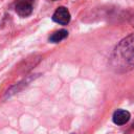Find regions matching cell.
Returning a JSON list of instances; mask_svg holds the SVG:
<instances>
[{
  "label": "cell",
  "mask_w": 134,
  "mask_h": 134,
  "mask_svg": "<svg viewBox=\"0 0 134 134\" xmlns=\"http://www.w3.org/2000/svg\"><path fill=\"white\" fill-rule=\"evenodd\" d=\"M52 20L59 24L62 25H66L69 23L70 21V13L69 10L64 7V6H60L57 8V10L53 13L52 15Z\"/></svg>",
  "instance_id": "7a4b0ae2"
},
{
  "label": "cell",
  "mask_w": 134,
  "mask_h": 134,
  "mask_svg": "<svg viewBox=\"0 0 134 134\" xmlns=\"http://www.w3.org/2000/svg\"><path fill=\"white\" fill-rule=\"evenodd\" d=\"M131 115H130V112L127 111V110H122V109H118L114 112L113 114V122L117 126H121V125H125L129 121Z\"/></svg>",
  "instance_id": "277c9868"
},
{
  "label": "cell",
  "mask_w": 134,
  "mask_h": 134,
  "mask_svg": "<svg viewBox=\"0 0 134 134\" xmlns=\"http://www.w3.org/2000/svg\"><path fill=\"white\" fill-rule=\"evenodd\" d=\"M34 0H18L16 3V12L21 17H27L32 13Z\"/></svg>",
  "instance_id": "3957f363"
},
{
  "label": "cell",
  "mask_w": 134,
  "mask_h": 134,
  "mask_svg": "<svg viewBox=\"0 0 134 134\" xmlns=\"http://www.w3.org/2000/svg\"><path fill=\"white\" fill-rule=\"evenodd\" d=\"M67 36H68V31H67V30H65V29H60V30L54 31V32L49 37V41L52 42V43H59V42H61L62 40H64Z\"/></svg>",
  "instance_id": "5b68a950"
},
{
  "label": "cell",
  "mask_w": 134,
  "mask_h": 134,
  "mask_svg": "<svg viewBox=\"0 0 134 134\" xmlns=\"http://www.w3.org/2000/svg\"><path fill=\"white\" fill-rule=\"evenodd\" d=\"M131 22H132V25L134 26V16H133V18H132V21H131Z\"/></svg>",
  "instance_id": "8992f818"
},
{
  "label": "cell",
  "mask_w": 134,
  "mask_h": 134,
  "mask_svg": "<svg viewBox=\"0 0 134 134\" xmlns=\"http://www.w3.org/2000/svg\"><path fill=\"white\" fill-rule=\"evenodd\" d=\"M110 65L118 73H124L134 68V34L129 35L116 45L110 58Z\"/></svg>",
  "instance_id": "6da1fadb"
}]
</instances>
